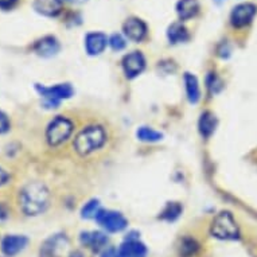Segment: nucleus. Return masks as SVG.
I'll list each match as a JSON object with an SVG mask.
<instances>
[{"instance_id":"f257e3e1","label":"nucleus","mask_w":257,"mask_h":257,"mask_svg":"<svg viewBox=\"0 0 257 257\" xmlns=\"http://www.w3.org/2000/svg\"><path fill=\"white\" fill-rule=\"evenodd\" d=\"M50 205V193L42 182H30L19 191V206L26 215H39Z\"/></svg>"},{"instance_id":"f03ea898","label":"nucleus","mask_w":257,"mask_h":257,"mask_svg":"<svg viewBox=\"0 0 257 257\" xmlns=\"http://www.w3.org/2000/svg\"><path fill=\"white\" fill-rule=\"evenodd\" d=\"M106 132L100 125H89L74 138L73 147L81 156H88L101 150L106 143Z\"/></svg>"},{"instance_id":"7ed1b4c3","label":"nucleus","mask_w":257,"mask_h":257,"mask_svg":"<svg viewBox=\"0 0 257 257\" xmlns=\"http://www.w3.org/2000/svg\"><path fill=\"white\" fill-rule=\"evenodd\" d=\"M211 236L218 240H237L240 237V229L236 219L229 211H221L215 215L210 225Z\"/></svg>"},{"instance_id":"20e7f679","label":"nucleus","mask_w":257,"mask_h":257,"mask_svg":"<svg viewBox=\"0 0 257 257\" xmlns=\"http://www.w3.org/2000/svg\"><path fill=\"white\" fill-rule=\"evenodd\" d=\"M74 125L70 118L57 116L49 122L46 128V140L51 147H58L72 136Z\"/></svg>"},{"instance_id":"39448f33","label":"nucleus","mask_w":257,"mask_h":257,"mask_svg":"<svg viewBox=\"0 0 257 257\" xmlns=\"http://www.w3.org/2000/svg\"><path fill=\"white\" fill-rule=\"evenodd\" d=\"M35 89L37 92L45 98V102H46L47 106H58L59 101L61 100H65V98H70L73 96L72 85L70 84H58L54 85V86H43V85L37 84L35 85Z\"/></svg>"},{"instance_id":"423d86ee","label":"nucleus","mask_w":257,"mask_h":257,"mask_svg":"<svg viewBox=\"0 0 257 257\" xmlns=\"http://www.w3.org/2000/svg\"><path fill=\"white\" fill-rule=\"evenodd\" d=\"M96 221L101 226L102 229H105L106 232L109 233H118L122 232L128 225V221L121 213L114 210H101L96 215Z\"/></svg>"},{"instance_id":"0eeeda50","label":"nucleus","mask_w":257,"mask_h":257,"mask_svg":"<svg viewBox=\"0 0 257 257\" xmlns=\"http://www.w3.org/2000/svg\"><path fill=\"white\" fill-rule=\"evenodd\" d=\"M147 246L135 233H131L116 249V257H147Z\"/></svg>"},{"instance_id":"6e6552de","label":"nucleus","mask_w":257,"mask_h":257,"mask_svg":"<svg viewBox=\"0 0 257 257\" xmlns=\"http://www.w3.org/2000/svg\"><path fill=\"white\" fill-rule=\"evenodd\" d=\"M68 246V237L65 234H54L41 245L39 257H61Z\"/></svg>"},{"instance_id":"1a4fd4ad","label":"nucleus","mask_w":257,"mask_h":257,"mask_svg":"<svg viewBox=\"0 0 257 257\" xmlns=\"http://www.w3.org/2000/svg\"><path fill=\"white\" fill-rule=\"evenodd\" d=\"M257 7L252 3H242V5L236 6L230 14V23L237 29L248 26L256 17Z\"/></svg>"},{"instance_id":"9d476101","label":"nucleus","mask_w":257,"mask_h":257,"mask_svg":"<svg viewBox=\"0 0 257 257\" xmlns=\"http://www.w3.org/2000/svg\"><path fill=\"white\" fill-rule=\"evenodd\" d=\"M146 68V58L140 51H132L122 58V70L128 78H135Z\"/></svg>"},{"instance_id":"9b49d317","label":"nucleus","mask_w":257,"mask_h":257,"mask_svg":"<svg viewBox=\"0 0 257 257\" xmlns=\"http://www.w3.org/2000/svg\"><path fill=\"white\" fill-rule=\"evenodd\" d=\"M29 244V238L22 234H7L2 240V252L7 257H14L23 252Z\"/></svg>"},{"instance_id":"f8f14e48","label":"nucleus","mask_w":257,"mask_h":257,"mask_svg":"<svg viewBox=\"0 0 257 257\" xmlns=\"http://www.w3.org/2000/svg\"><path fill=\"white\" fill-rule=\"evenodd\" d=\"M122 31L128 39H131L134 42H142L147 37L148 29L147 25L139 18H130L124 22Z\"/></svg>"},{"instance_id":"ddd939ff","label":"nucleus","mask_w":257,"mask_h":257,"mask_svg":"<svg viewBox=\"0 0 257 257\" xmlns=\"http://www.w3.org/2000/svg\"><path fill=\"white\" fill-rule=\"evenodd\" d=\"M80 242L85 248L90 249L92 252H101L106 249V245L109 242L108 236L102 232H82L80 236Z\"/></svg>"},{"instance_id":"4468645a","label":"nucleus","mask_w":257,"mask_h":257,"mask_svg":"<svg viewBox=\"0 0 257 257\" xmlns=\"http://www.w3.org/2000/svg\"><path fill=\"white\" fill-rule=\"evenodd\" d=\"M59 49H61V46H59L58 39L53 37V35H46V37L38 39L33 46V50L41 57H45V58L55 55L59 51Z\"/></svg>"},{"instance_id":"2eb2a0df","label":"nucleus","mask_w":257,"mask_h":257,"mask_svg":"<svg viewBox=\"0 0 257 257\" xmlns=\"http://www.w3.org/2000/svg\"><path fill=\"white\" fill-rule=\"evenodd\" d=\"M108 45L106 35L102 33H89L85 37V50L89 55H98L105 50Z\"/></svg>"},{"instance_id":"dca6fc26","label":"nucleus","mask_w":257,"mask_h":257,"mask_svg":"<svg viewBox=\"0 0 257 257\" xmlns=\"http://www.w3.org/2000/svg\"><path fill=\"white\" fill-rule=\"evenodd\" d=\"M199 11L198 0H179L177 5L178 17L181 21L194 18Z\"/></svg>"},{"instance_id":"f3484780","label":"nucleus","mask_w":257,"mask_h":257,"mask_svg":"<svg viewBox=\"0 0 257 257\" xmlns=\"http://www.w3.org/2000/svg\"><path fill=\"white\" fill-rule=\"evenodd\" d=\"M185 88H186V94H187V98L191 104H197L201 98V90H199V84L197 77L190 74V73H186L185 77Z\"/></svg>"},{"instance_id":"a211bd4d","label":"nucleus","mask_w":257,"mask_h":257,"mask_svg":"<svg viewBox=\"0 0 257 257\" xmlns=\"http://www.w3.org/2000/svg\"><path fill=\"white\" fill-rule=\"evenodd\" d=\"M61 3L57 0H35L34 9L45 17H57L61 13Z\"/></svg>"},{"instance_id":"6ab92c4d","label":"nucleus","mask_w":257,"mask_h":257,"mask_svg":"<svg viewBox=\"0 0 257 257\" xmlns=\"http://www.w3.org/2000/svg\"><path fill=\"white\" fill-rule=\"evenodd\" d=\"M199 132L203 138H210L217 126V118L211 112H203L199 118Z\"/></svg>"},{"instance_id":"aec40b11","label":"nucleus","mask_w":257,"mask_h":257,"mask_svg":"<svg viewBox=\"0 0 257 257\" xmlns=\"http://www.w3.org/2000/svg\"><path fill=\"white\" fill-rule=\"evenodd\" d=\"M167 38H169V41L171 43H183L186 41H189L190 34L185 26L179 23V22H177V23H173L169 27Z\"/></svg>"},{"instance_id":"412c9836","label":"nucleus","mask_w":257,"mask_h":257,"mask_svg":"<svg viewBox=\"0 0 257 257\" xmlns=\"http://www.w3.org/2000/svg\"><path fill=\"white\" fill-rule=\"evenodd\" d=\"M199 250V244L193 237L182 238L179 244V256L181 257H194Z\"/></svg>"},{"instance_id":"4be33fe9","label":"nucleus","mask_w":257,"mask_h":257,"mask_svg":"<svg viewBox=\"0 0 257 257\" xmlns=\"http://www.w3.org/2000/svg\"><path fill=\"white\" fill-rule=\"evenodd\" d=\"M182 205L178 202H170L166 205V207L160 213L159 218L167 222H174L175 219L179 218V215L182 214Z\"/></svg>"},{"instance_id":"5701e85b","label":"nucleus","mask_w":257,"mask_h":257,"mask_svg":"<svg viewBox=\"0 0 257 257\" xmlns=\"http://www.w3.org/2000/svg\"><path fill=\"white\" fill-rule=\"evenodd\" d=\"M136 135H138V139L146 142V143H155V142L163 139V135L160 132L152 130V128H148V126H140L136 132Z\"/></svg>"},{"instance_id":"b1692460","label":"nucleus","mask_w":257,"mask_h":257,"mask_svg":"<svg viewBox=\"0 0 257 257\" xmlns=\"http://www.w3.org/2000/svg\"><path fill=\"white\" fill-rule=\"evenodd\" d=\"M100 211V203L97 199H92L88 203H85V206L81 210V217L82 218H96V215Z\"/></svg>"},{"instance_id":"393cba45","label":"nucleus","mask_w":257,"mask_h":257,"mask_svg":"<svg viewBox=\"0 0 257 257\" xmlns=\"http://www.w3.org/2000/svg\"><path fill=\"white\" fill-rule=\"evenodd\" d=\"M108 43H109V46L112 47V50H114V51L122 50V49H124L126 45L125 39L122 38L120 34L112 35V37L109 38V41H108Z\"/></svg>"},{"instance_id":"a878e982","label":"nucleus","mask_w":257,"mask_h":257,"mask_svg":"<svg viewBox=\"0 0 257 257\" xmlns=\"http://www.w3.org/2000/svg\"><path fill=\"white\" fill-rule=\"evenodd\" d=\"M10 130V120L5 112L0 110V135L6 134Z\"/></svg>"},{"instance_id":"bb28decb","label":"nucleus","mask_w":257,"mask_h":257,"mask_svg":"<svg viewBox=\"0 0 257 257\" xmlns=\"http://www.w3.org/2000/svg\"><path fill=\"white\" fill-rule=\"evenodd\" d=\"M18 3L19 0H0V10L9 11V10H13Z\"/></svg>"},{"instance_id":"cd10ccee","label":"nucleus","mask_w":257,"mask_h":257,"mask_svg":"<svg viewBox=\"0 0 257 257\" xmlns=\"http://www.w3.org/2000/svg\"><path fill=\"white\" fill-rule=\"evenodd\" d=\"M207 86H209V89H210L211 92L217 93V86L218 88H221V82H219V80L215 76H210L209 77V80H207Z\"/></svg>"},{"instance_id":"c85d7f7f","label":"nucleus","mask_w":257,"mask_h":257,"mask_svg":"<svg viewBox=\"0 0 257 257\" xmlns=\"http://www.w3.org/2000/svg\"><path fill=\"white\" fill-rule=\"evenodd\" d=\"M9 179H10V174L7 173L5 169H2V167H0V186L6 185V183L9 182Z\"/></svg>"},{"instance_id":"c756f323","label":"nucleus","mask_w":257,"mask_h":257,"mask_svg":"<svg viewBox=\"0 0 257 257\" xmlns=\"http://www.w3.org/2000/svg\"><path fill=\"white\" fill-rule=\"evenodd\" d=\"M7 218H9V210H7V207L3 203H0V222Z\"/></svg>"},{"instance_id":"7c9ffc66","label":"nucleus","mask_w":257,"mask_h":257,"mask_svg":"<svg viewBox=\"0 0 257 257\" xmlns=\"http://www.w3.org/2000/svg\"><path fill=\"white\" fill-rule=\"evenodd\" d=\"M100 257H116V249L106 248L102 250L101 256Z\"/></svg>"},{"instance_id":"2f4dec72","label":"nucleus","mask_w":257,"mask_h":257,"mask_svg":"<svg viewBox=\"0 0 257 257\" xmlns=\"http://www.w3.org/2000/svg\"><path fill=\"white\" fill-rule=\"evenodd\" d=\"M70 257H82V254H81L80 252H74Z\"/></svg>"},{"instance_id":"473e14b6","label":"nucleus","mask_w":257,"mask_h":257,"mask_svg":"<svg viewBox=\"0 0 257 257\" xmlns=\"http://www.w3.org/2000/svg\"><path fill=\"white\" fill-rule=\"evenodd\" d=\"M58 3H62V2H72V0H57Z\"/></svg>"}]
</instances>
